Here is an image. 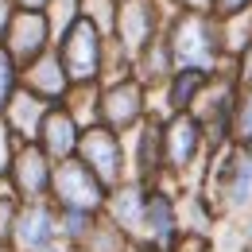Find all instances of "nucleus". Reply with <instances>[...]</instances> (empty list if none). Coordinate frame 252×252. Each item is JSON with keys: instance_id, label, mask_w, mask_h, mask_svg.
Returning <instances> with one entry per match:
<instances>
[{"instance_id": "obj_7", "label": "nucleus", "mask_w": 252, "mask_h": 252, "mask_svg": "<svg viewBox=\"0 0 252 252\" xmlns=\"http://www.w3.org/2000/svg\"><path fill=\"white\" fill-rule=\"evenodd\" d=\"M78 121L63 113V109H51L47 117H43V125H39V152L51 159V163H63V159H74L78 152Z\"/></svg>"}, {"instance_id": "obj_5", "label": "nucleus", "mask_w": 252, "mask_h": 252, "mask_svg": "<svg viewBox=\"0 0 252 252\" xmlns=\"http://www.w3.org/2000/svg\"><path fill=\"white\" fill-rule=\"evenodd\" d=\"M78 159L97 175L101 187L121 183V167H125L121 163V144H117V136L109 128H86L78 136Z\"/></svg>"}, {"instance_id": "obj_19", "label": "nucleus", "mask_w": 252, "mask_h": 252, "mask_svg": "<svg viewBox=\"0 0 252 252\" xmlns=\"http://www.w3.org/2000/svg\"><path fill=\"white\" fill-rule=\"evenodd\" d=\"M12 94H16V66L8 59V51H0V109L12 101Z\"/></svg>"}, {"instance_id": "obj_18", "label": "nucleus", "mask_w": 252, "mask_h": 252, "mask_svg": "<svg viewBox=\"0 0 252 252\" xmlns=\"http://www.w3.org/2000/svg\"><path fill=\"white\" fill-rule=\"evenodd\" d=\"M70 12H74V0H51L47 28H51V32H59V35H66V32H70Z\"/></svg>"}, {"instance_id": "obj_2", "label": "nucleus", "mask_w": 252, "mask_h": 252, "mask_svg": "<svg viewBox=\"0 0 252 252\" xmlns=\"http://www.w3.org/2000/svg\"><path fill=\"white\" fill-rule=\"evenodd\" d=\"M59 241V225H55V202H20L12 233H8V252H43Z\"/></svg>"}, {"instance_id": "obj_20", "label": "nucleus", "mask_w": 252, "mask_h": 252, "mask_svg": "<svg viewBox=\"0 0 252 252\" xmlns=\"http://www.w3.org/2000/svg\"><path fill=\"white\" fill-rule=\"evenodd\" d=\"M12 156H16V148H12V132H8V125L0 121V179H8Z\"/></svg>"}, {"instance_id": "obj_24", "label": "nucleus", "mask_w": 252, "mask_h": 252, "mask_svg": "<svg viewBox=\"0 0 252 252\" xmlns=\"http://www.w3.org/2000/svg\"><path fill=\"white\" fill-rule=\"evenodd\" d=\"M43 252H70V249H66V245H59V241H55L51 249H43Z\"/></svg>"}, {"instance_id": "obj_25", "label": "nucleus", "mask_w": 252, "mask_h": 252, "mask_svg": "<svg viewBox=\"0 0 252 252\" xmlns=\"http://www.w3.org/2000/svg\"><path fill=\"white\" fill-rule=\"evenodd\" d=\"M221 4H229V8H237V4H245V0H221Z\"/></svg>"}, {"instance_id": "obj_13", "label": "nucleus", "mask_w": 252, "mask_h": 252, "mask_svg": "<svg viewBox=\"0 0 252 252\" xmlns=\"http://www.w3.org/2000/svg\"><path fill=\"white\" fill-rule=\"evenodd\" d=\"M55 225H59V245H82L94 229V214H78V210H59L55 206Z\"/></svg>"}, {"instance_id": "obj_4", "label": "nucleus", "mask_w": 252, "mask_h": 252, "mask_svg": "<svg viewBox=\"0 0 252 252\" xmlns=\"http://www.w3.org/2000/svg\"><path fill=\"white\" fill-rule=\"evenodd\" d=\"M59 63H63L66 78H74V82H90V78H94L97 70H101V35H97V24L78 20V24L63 35V55H59Z\"/></svg>"}, {"instance_id": "obj_21", "label": "nucleus", "mask_w": 252, "mask_h": 252, "mask_svg": "<svg viewBox=\"0 0 252 252\" xmlns=\"http://www.w3.org/2000/svg\"><path fill=\"white\" fill-rule=\"evenodd\" d=\"M194 86H198V78H194V74H190L187 82H179V86H175V101H179V105H183V101H187V97L194 94Z\"/></svg>"}, {"instance_id": "obj_1", "label": "nucleus", "mask_w": 252, "mask_h": 252, "mask_svg": "<svg viewBox=\"0 0 252 252\" xmlns=\"http://www.w3.org/2000/svg\"><path fill=\"white\" fill-rule=\"evenodd\" d=\"M59 210H78V214H97L105 202V187L82 159H63L51 167V194Z\"/></svg>"}, {"instance_id": "obj_3", "label": "nucleus", "mask_w": 252, "mask_h": 252, "mask_svg": "<svg viewBox=\"0 0 252 252\" xmlns=\"http://www.w3.org/2000/svg\"><path fill=\"white\" fill-rule=\"evenodd\" d=\"M51 159L39 152V144H24L16 156H12V167H8V187L20 202H43L51 194Z\"/></svg>"}, {"instance_id": "obj_9", "label": "nucleus", "mask_w": 252, "mask_h": 252, "mask_svg": "<svg viewBox=\"0 0 252 252\" xmlns=\"http://www.w3.org/2000/svg\"><path fill=\"white\" fill-rule=\"evenodd\" d=\"M210 55H214V43H210L206 24L198 16L183 20V28L175 35V59H179V66H206Z\"/></svg>"}, {"instance_id": "obj_22", "label": "nucleus", "mask_w": 252, "mask_h": 252, "mask_svg": "<svg viewBox=\"0 0 252 252\" xmlns=\"http://www.w3.org/2000/svg\"><path fill=\"white\" fill-rule=\"evenodd\" d=\"M8 24H12V0H0V39L8 32Z\"/></svg>"}, {"instance_id": "obj_14", "label": "nucleus", "mask_w": 252, "mask_h": 252, "mask_svg": "<svg viewBox=\"0 0 252 252\" xmlns=\"http://www.w3.org/2000/svg\"><path fill=\"white\" fill-rule=\"evenodd\" d=\"M148 28H152V8L148 4H128V8H121V35H125L128 47H140L148 39Z\"/></svg>"}, {"instance_id": "obj_11", "label": "nucleus", "mask_w": 252, "mask_h": 252, "mask_svg": "<svg viewBox=\"0 0 252 252\" xmlns=\"http://www.w3.org/2000/svg\"><path fill=\"white\" fill-rule=\"evenodd\" d=\"M144 206H148V194L140 187H121L109 198V214L117 221V229H140L144 225Z\"/></svg>"}, {"instance_id": "obj_12", "label": "nucleus", "mask_w": 252, "mask_h": 252, "mask_svg": "<svg viewBox=\"0 0 252 252\" xmlns=\"http://www.w3.org/2000/svg\"><path fill=\"white\" fill-rule=\"evenodd\" d=\"M101 113H105V121H109V125L128 128L136 117H140V94H136L132 86H117V90H109V94H105Z\"/></svg>"}, {"instance_id": "obj_8", "label": "nucleus", "mask_w": 252, "mask_h": 252, "mask_svg": "<svg viewBox=\"0 0 252 252\" xmlns=\"http://www.w3.org/2000/svg\"><path fill=\"white\" fill-rule=\"evenodd\" d=\"M8 109V132H20L28 144H35V136H39V125H43V117L51 113V105L43 101V97L28 94V90H20V94H12V101L4 105Z\"/></svg>"}, {"instance_id": "obj_10", "label": "nucleus", "mask_w": 252, "mask_h": 252, "mask_svg": "<svg viewBox=\"0 0 252 252\" xmlns=\"http://www.w3.org/2000/svg\"><path fill=\"white\" fill-rule=\"evenodd\" d=\"M66 70L59 63V55H39L35 63H28V94L43 97V101H55L66 94Z\"/></svg>"}, {"instance_id": "obj_16", "label": "nucleus", "mask_w": 252, "mask_h": 252, "mask_svg": "<svg viewBox=\"0 0 252 252\" xmlns=\"http://www.w3.org/2000/svg\"><path fill=\"white\" fill-rule=\"evenodd\" d=\"M194 144H198V136H194V125L190 121H179V125L171 128V163H187L194 156Z\"/></svg>"}, {"instance_id": "obj_15", "label": "nucleus", "mask_w": 252, "mask_h": 252, "mask_svg": "<svg viewBox=\"0 0 252 252\" xmlns=\"http://www.w3.org/2000/svg\"><path fill=\"white\" fill-rule=\"evenodd\" d=\"M171 202L167 198H159V194H148V206H144V229L152 233V237H171Z\"/></svg>"}, {"instance_id": "obj_23", "label": "nucleus", "mask_w": 252, "mask_h": 252, "mask_svg": "<svg viewBox=\"0 0 252 252\" xmlns=\"http://www.w3.org/2000/svg\"><path fill=\"white\" fill-rule=\"evenodd\" d=\"M20 4H24V12H39V8L47 4V0H20Z\"/></svg>"}, {"instance_id": "obj_26", "label": "nucleus", "mask_w": 252, "mask_h": 252, "mask_svg": "<svg viewBox=\"0 0 252 252\" xmlns=\"http://www.w3.org/2000/svg\"><path fill=\"white\" fill-rule=\"evenodd\" d=\"M187 4H202V0H187Z\"/></svg>"}, {"instance_id": "obj_6", "label": "nucleus", "mask_w": 252, "mask_h": 252, "mask_svg": "<svg viewBox=\"0 0 252 252\" xmlns=\"http://www.w3.org/2000/svg\"><path fill=\"white\" fill-rule=\"evenodd\" d=\"M47 35H51V28H47V16L43 12H16L12 16V24H8V32H4V39H8V59L12 63H35L39 55H43V47H47Z\"/></svg>"}, {"instance_id": "obj_17", "label": "nucleus", "mask_w": 252, "mask_h": 252, "mask_svg": "<svg viewBox=\"0 0 252 252\" xmlns=\"http://www.w3.org/2000/svg\"><path fill=\"white\" fill-rule=\"evenodd\" d=\"M233 202H249L252 198V159H241L237 163V179H233Z\"/></svg>"}]
</instances>
